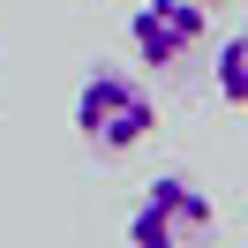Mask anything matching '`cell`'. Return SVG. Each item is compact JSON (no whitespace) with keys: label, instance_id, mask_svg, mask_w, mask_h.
<instances>
[{"label":"cell","instance_id":"6da1fadb","mask_svg":"<svg viewBox=\"0 0 248 248\" xmlns=\"http://www.w3.org/2000/svg\"><path fill=\"white\" fill-rule=\"evenodd\" d=\"M151 91H143V76H128V68H106L98 61L91 76H83V91H76V136L91 143L98 158H121V151H136L143 136H151Z\"/></svg>","mask_w":248,"mask_h":248},{"label":"cell","instance_id":"7a4b0ae2","mask_svg":"<svg viewBox=\"0 0 248 248\" xmlns=\"http://www.w3.org/2000/svg\"><path fill=\"white\" fill-rule=\"evenodd\" d=\"M211 226H218L211 196H203L188 173H158V181L143 188L136 218H128V241L136 248H181V241H203Z\"/></svg>","mask_w":248,"mask_h":248},{"label":"cell","instance_id":"3957f363","mask_svg":"<svg viewBox=\"0 0 248 248\" xmlns=\"http://www.w3.org/2000/svg\"><path fill=\"white\" fill-rule=\"evenodd\" d=\"M203 0H143L128 16V46L143 53V68H181L203 46Z\"/></svg>","mask_w":248,"mask_h":248},{"label":"cell","instance_id":"277c9868","mask_svg":"<svg viewBox=\"0 0 248 248\" xmlns=\"http://www.w3.org/2000/svg\"><path fill=\"white\" fill-rule=\"evenodd\" d=\"M218 98L226 106H248V23L218 46Z\"/></svg>","mask_w":248,"mask_h":248},{"label":"cell","instance_id":"5b68a950","mask_svg":"<svg viewBox=\"0 0 248 248\" xmlns=\"http://www.w3.org/2000/svg\"><path fill=\"white\" fill-rule=\"evenodd\" d=\"M203 8H226V0H203Z\"/></svg>","mask_w":248,"mask_h":248}]
</instances>
